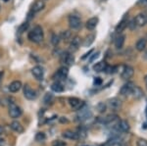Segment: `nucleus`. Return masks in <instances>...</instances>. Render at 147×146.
Wrapping results in <instances>:
<instances>
[{"mask_svg": "<svg viewBox=\"0 0 147 146\" xmlns=\"http://www.w3.org/2000/svg\"><path fill=\"white\" fill-rule=\"evenodd\" d=\"M10 128L13 129L14 131H16V133H22L24 131V126L21 124V123H19L17 121L12 122L10 124Z\"/></svg>", "mask_w": 147, "mask_h": 146, "instance_id": "nucleus-21", "label": "nucleus"}, {"mask_svg": "<svg viewBox=\"0 0 147 146\" xmlns=\"http://www.w3.org/2000/svg\"><path fill=\"white\" fill-rule=\"evenodd\" d=\"M3 76H4V72L1 71V72H0V84H1V82H2V79H3Z\"/></svg>", "mask_w": 147, "mask_h": 146, "instance_id": "nucleus-42", "label": "nucleus"}, {"mask_svg": "<svg viewBox=\"0 0 147 146\" xmlns=\"http://www.w3.org/2000/svg\"><path fill=\"white\" fill-rule=\"evenodd\" d=\"M69 26L72 30H78L82 27V21L80 18L77 15L69 16Z\"/></svg>", "mask_w": 147, "mask_h": 146, "instance_id": "nucleus-3", "label": "nucleus"}, {"mask_svg": "<svg viewBox=\"0 0 147 146\" xmlns=\"http://www.w3.org/2000/svg\"><path fill=\"white\" fill-rule=\"evenodd\" d=\"M46 138L45 135H44V133H37L36 135H35V140L38 141V142H40V141H44Z\"/></svg>", "mask_w": 147, "mask_h": 146, "instance_id": "nucleus-33", "label": "nucleus"}, {"mask_svg": "<svg viewBox=\"0 0 147 146\" xmlns=\"http://www.w3.org/2000/svg\"><path fill=\"white\" fill-rule=\"evenodd\" d=\"M138 4H141V5H145V4H147V0H139Z\"/></svg>", "mask_w": 147, "mask_h": 146, "instance_id": "nucleus-43", "label": "nucleus"}, {"mask_svg": "<svg viewBox=\"0 0 147 146\" xmlns=\"http://www.w3.org/2000/svg\"><path fill=\"white\" fill-rule=\"evenodd\" d=\"M60 122L61 123H68V120L66 119L65 117H62V118H60Z\"/></svg>", "mask_w": 147, "mask_h": 146, "instance_id": "nucleus-41", "label": "nucleus"}, {"mask_svg": "<svg viewBox=\"0 0 147 146\" xmlns=\"http://www.w3.org/2000/svg\"><path fill=\"white\" fill-rule=\"evenodd\" d=\"M144 58H145V59H147V49H146V50H145V52H144Z\"/></svg>", "mask_w": 147, "mask_h": 146, "instance_id": "nucleus-46", "label": "nucleus"}, {"mask_svg": "<svg viewBox=\"0 0 147 146\" xmlns=\"http://www.w3.org/2000/svg\"><path fill=\"white\" fill-rule=\"evenodd\" d=\"M22 82L20 81H15L13 82H11L10 85H9V90H10V92H18L19 90H20L21 88H22Z\"/></svg>", "mask_w": 147, "mask_h": 146, "instance_id": "nucleus-17", "label": "nucleus"}, {"mask_svg": "<svg viewBox=\"0 0 147 146\" xmlns=\"http://www.w3.org/2000/svg\"><path fill=\"white\" fill-rule=\"evenodd\" d=\"M59 35H60V38L62 39L63 41L67 42L72 38V32H70V30H63Z\"/></svg>", "mask_w": 147, "mask_h": 146, "instance_id": "nucleus-28", "label": "nucleus"}, {"mask_svg": "<svg viewBox=\"0 0 147 146\" xmlns=\"http://www.w3.org/2000/svg\"><path fill=\"white\" fill-rule=\"evenodd\" d=\"M136 144L137 146H147V140L143 139V138H140V139L137 140Z\"/></svg>", "mask_w": 147, "mask_h": 146, "instance_id": "nucleus-37", "label": "nucleus"}, {"mask_svg": "<svg viewBox=\"0 0 147 146\" xmlns=\"http://www.w3.org/2000/svg\"><path fill=\"white\" fill-rule=\"evenodd\" d=\"M134 86V84L132 83V82H127V83H125L124 85L121 87L120 93L122 94V95H124V96H127L129 94L131 93Z\"/></svg>", "mask_w": 147, "mask_h": 146, "instance_id": "nucleus-11", "label": "nucleus"}, {"mask_svg": "<svg viewBox=\"0 0 147 146\" xmlns=\"http://www.w3.org/2000/svg\"><path fill=\"white\" fill-rule=\"evenodd\" d=\"M106 108H107V106H106L105 103L100 102L98 105H97V111L99 113H104L106 111Z\"/></svg>", "mask_w": 147, "mask_h": 146, "instance_id": "nucleus-32", "label": "nucleus"}, {"mask_svg": "<svg viewBox=\"0 0 147 146\" xmlns=\"http://www.w3.org/2000/svg\"><path fill=\"white\" fill-rule=\"evenodd\" d=\"M134 22H136L137 27H144L147 24V16L144 13H140L134 18Z\"/></svg>", "mask_w": 147, "mask_h": 146, "instance_id": "nucleus-13", "label": "nucleus"}, {"mask_svg": "<svg viewBox=\"0 0 147 146\" xmlns=\"http://www.w3.org/2000/svg\"><path fill=\"white\" fill-rule=\"evenodd\" d=\"M4 2H7V1H9V0H3Z\"/></svg>", "mask_w": 147, "mask_h": 146, "instance_id": "nucleus-47", "label": "nucleus"}, {"mask_svg": "<svg viewBox=\"0 0 147 146\" xmlns=\"http://www.w3.org/2000/svg\"><path fill=\"white\" fill-rule=\"evenodd\" d=\"M0 9H1V6H0Z\"/></svg>", "mask_w": 147, "mask_h": 146, "instance_id": "nucleus-49", "label": "nucleus"}, {"mask_svg": "<svg viewBox=\"0 0 147 146\" xmlns=\"http://www.w3.org/2000/svg\"><path fill=\"white\" fill-rule=\"evenodd\" d=\"M2 133H3V128H2V126H0V135H1Z\"/></svg>", "mask_w": 147, "mask_h": 146, "instance_id": "nucleus-45", "label": "nucleus"}, {"mask_svg": "<svg viewBox=\"0 0 147 146\" xmlns=\"http://www.w3.org/2000/svg\"><path fill=\"white\" fill-rule=\"evenodd\" d=\"M102 83V81L100 77H95V79H94V84H96V85H99V84Z\"/></svg>", "mask_w": 147, "mask_h": 146, "instance_id": "nucleus-40", "label": "nucleus"}, {"mask_svg": "<svg viewBox=\"0 0 147 146\" xmlns=\"http://www.w3.org/2000/svg\"><path fill=\"white\" fill-rule=\"evenodd\" d=\"M118 129L122 133H127L129 131V124L127 121H121L117 124Z\"/></svg>", "mask_w": 147, "mask_h": 146, "instance_id": "nucleus-22", "label": "nucleus"}, {"mask_svg": "<svg viewBox=\"0 0 147 146\" xmlns=\"http://www.w3.org/2000/svg\"><path fill=\"white\" fill-rule=\"evenodd\" d=\"M52 146H66V143L61 140H55L52 143Z\"/></svg>", "mask_w": 147, "mask_h": 146, "instance_id": "nucleus-38", "label": "nucleus"}, {"mask_svg": "<svg viewBox=\"0 0 147 146\" xmlns=\"http://www.w3.org/2000/svg\"><path fill=\"white\" fill-rule=\"evenodd\" d=\"M117 121H118V116H116V115H108L107 117L104 118L102 122L105 124H111L112 123H115Z\"/></svg>", "mask_w": 147, "mask_h": 146, "instance_id": "nucleus-25", "label": "nucleus"}, {"mask_svg": "<svg viewBox=\"0 0 147 146\" xmlns=\"http://www.w3.org/2000/svg\"><path fill=\"white\" fill-rule=\"evenodd\" d=\"M94 39H95V35L94 34H88L86 37H85V39L82 42V45L84 47H88L90 46L92 43H93Z\"/></svg>", "mask_w": 147, "mask_h": 146, "instance_id": "nucleus-27", "label": "nucleus"}, {"mask_svg": "<svg viewBox=\"0 0 147 146\" xmlns=\"http://www.w3.org/2000/svg\"><path fill=\"white\" fill-rule=\"evenodd\" d=\"M61 38H60V35L57 34H53L51 35V43L53 46H57L60 42Z\"/></svg>", "mask_w": 147, "mask_h": 146, "instance_id": "nucleus-30", "label": "nucleus"}, {"mask_svg": "<svg viewBox=\"0 0 147 146\" xmlns=\"http://www.w3.org/2000/svg\"><path fill=\"white\" fill-rule=\"evenodd\" d=\"M132 96H134L136 99H140V98H142L144 96V92L142 91V89L140 87H138V86H134V88H132V91L131 93Z\"/></svg>", "mask_w": 147, "mask_h": 146, "instance_id": "nucleus-19", "label": "nucleus"}, {"mask_svg": "<svg viewBox=\"0 0 147 146\" xmlns=\"http://www.w3.org/2000/svg\"><path fill=\"white\" fill-rule=\"evenodd\" d=\"M91 117V112L88 108H85L84 106L82 108H80L79 110V113L77 115V118L79 121H85V120L89 119Z\"/></svg>", "mask_w": 147, "mask_h": 146, "instance_id": "nucleus-5", "label": "nucleus"}, {"mask_svg": "<svg viewBox=\"0 0 147 146\" xmlns=\"http://www.w3.org/2000/svg\"><path fill=\"white\" fill-rule=\"evenodd\" d=\"M60 61H61V63L66 65V67H67V66H72L74 63H75V57H74V55L72 53L64 52L61 54Z\"/></svg>", "mask_w": 147, "mask_h": 146, "instance_id": "nucleus-2", "label": "nucleus"}, {"mask_svg": "<svg viewBox=\"0 0 147 146\" xmlns=\"http://www.w3.org/2000/svg\"><path fill=\"white\" fill-rule=\"evenodd\" d=\"M28 39L34 43H40L44 38L43 30L40 26H35V27L28 32Z\"/></svg>", "mask_w": 147, "mask_h": 146, "instance_id": "nucleus-1", "label": "nucleus"}, {"mask_svg": "<svg viewBox=\"0 0 147 146\" xmlns=\"http://www.w3.org/2000/svg\"><path fill=\"white\" fill-rule=\"evenodd\" d=\"M53 99H54V97L51 93H46L45 96H44V98H43V101H44L45 104H49V103H51L52 101H53Z\"/></svg>", "mask_w": 147, "mask_h": 146, "instance_id": "nucleus-31", "label": "nucleus"}, {"mask_svg": "<svg viewBox=\"0 0 147 146\" xmlns=\"http://www.w3.org/2000/svg\"><path fill=\"white\" fill-rule=\"evenodd\" d=\"M4 145H5V140L0 139V146H4Z\"/></svg>", "mask_w": 147, "mask_h": 146, "instance_id": "nucleus-44", "label": "nucleus"}, {"mask_svg": "<svg viewBox=\"0 0 147 146\" xmlns=\"http://www.w3.org/2000/svg\"><path fill=\"white\" fill-rule=\"evenodd\" d=\"M28 22L24 23L23 25L21 26L20 28H19V32H20V34H22V32H26V30H28Z\"/></svg>", "mask_w": 147, "mask_h": 146, "instance_id": "nucleus-36", "label": "nucleus"}, {"mask_svg": "<svg viewBox=\"0 0 147 146\" xmlns=\"http://www.w3.org/2000/svg\"><path fill=\"white\" fill-rule=\"evenodd\" d=\"M98 22H99V19L97 17H92L90 18L89 20H87L86 24H85V27H86L87 30H92L96 28V26L98 25Z\"/></svg>", "mask_w": 147, "mask_h": 146, "instance_id": "nucleus-16", "label": "nucleus"}, {"mask_svg": "<svg viewBox=\"0 0 147 146\" xmlns=\"http://www.w3.org/2000/svg\"><path fill=\"white\" fill-rule=\"evenodd\" d=\"M134 68L130 67V66H125V67L123 68L122 72H121V77L124 79H129L134 76Z\"/></svg>", "mask_w": 147, "mask_h": 146, "instance_id": "nucleus-8", "label": "nucleus"}, {"mask_svg": "<svg viewBox=\"0 0 147 146\" xmlns=\"http://www.w3.org/2000/svg\"><path fill=\"white\" fill-rule=\"evenodd\" d=\"M68 75H69V69H68V67H66V66L61 67L56 73V77H58L59 79H65L66 77H68Z\"/></svg>", "mask_w": 147, "mask_h": 146, "instance_id": "nucleus-15", "label": "nucleus"}, {"mask_svg": "<svg viewBox=\"0 0 147 146\" xmlns=\"http://www.w3.org/2000/svg\"><path fill=\"white\" fill-rule=\"evenodd\" d=\"M24 95H25V97L28 100H34L35 98L37 97L36 91L34 90L28 84H26V85L24 86Z\"/></svg>", "mask_w": 147, "mask_h": 146, "instance_id": "nucleus-4", "label": "nucleus"}, {"mask_svg": "<svg viewBox=\"0 0 147 146\" xmlns=\"http://www.w3.org/2000/svg\"><path fill=\"white\" fill-rule=\"evenodd\" d=\"M106 66H107V64H106L104 61H100V62L96 63L95 65L93 66V70L95 71V72H104V70H105Z\"/></svg>", "mask_w": 147, "mask_h": 146, "instance_id": "nucleus-29", "label": "nucleus"}, {"mask_svg": "<svg viewBox=\"0 0 147 146\" xmlns=\"http://www.w3.org/2000/svg\"><path fill=\"white\" fill-rule=\"evenodd\" d=\"M127 22H129V21H127L125 18L123 19V20L120 22L119 25L116 27V32H117L118 34H121V32H124V30L127 27Z\"/></svg>", "mask_w": 147, "mask_h": 146, "instance_id": "nucleus-23", "label": "nucleus"}, {"mask_svg": "<svg viewBox=\"0 0 147 146\" xmlns=\"http://www.w3.org/2000/svg\"><path fill=\"white\" fill-rule=\"evenodd\" d=\"M146 45H147V40H146V39L145 38H139L138 40H137L136 44V48L137 51L141 52V51L145 50Z\"/></svg>", "mask_w": 147, "mask_h": 146, "instance_id": "nucleus-20", "label": "nucleus"}, {"mask_svg": "<svg viewBox=\"0 0 147 146\" xmlns=\"http://www.w3.org/2000/svg\"><path fill=\"white\" fill-rule=\"evenodd\" d=\"M69 103H70V106L72 107V109L76 110V111H79L80 108H82L84 106V101L77 97H71L69 99Z\"/></svg>", "mask_w": 147, "mask_h": 146, "instance_id": "nucleus-7", "label": "nucleus"}, {"mask_svg": "<svg viewBox=\"0 0 147 146\" xmlns=\"http://www.w3.org/2000/svg\"><path fill=\"white\" fill-rule=\"evenodd\" d=\"M45 7V2L44 0H36L32 7V13H38L41 10H43Z\"/></svg>", "mask_w": 147, "mask_h": 146, "instance_id": "nucleus-12", "label": "nucleus"}, {"mask_svg": "<svg viewBox=\"0 0 147 146\" xmlns=\"http://www.w3.org/2000/svg\"><path fill=\"white\" fill-rule=\"evenodd\" d=\"M32 76L35 77V79H38V81H40V79H43L44 70H43V68L40 67V66H35V67L32 68Z\"/></svg>", "mask_w": 147, "mask_h": 146, "instance_id": "nucleus-10", "label": "nucleus"}, {"mask_svg": "<svg viewBox=\"0 0 147 146\" xmlns=\"http://www.w3.org/2000/svg\"><path fill=\"white\" fill-rule=\"evenodd\" d=\"M146 114H147V109H146Z\"/></svg>", "mask_w": 147, "mask_h": 146, "instance_id": "nucleus-48", "label": "nucleus"}, {"mask_svg": "<svg viewBox=\"0 0 147 146\" xmlns=\"http://www.w3.org/2000/svg\"><path fill=\"white\" fill-rule=\"evenodd\" d=\"M116 70H117V68L116 67H112V66H106L105 70H104V72L106 73V74H114V73H116Z\"/></svg>", "mask_w": 147, "mask_h": 146, "instance_id": "nucleus-34", "label": "nucleus"}, {"mask_svg": "<svg viewBox=\"0 0 147 146\" xmlns=\"http://www.w3.org/2000/svg\"><path fill=\"white\" fill-rule=\"evenodd\" d=\"M98 56H99V52H96V53H94V54H92V56L90 57V59H89V62L90 63H92L93 62L95 59H97L98 58Z\"/></svg>", "mask_w": 147, "mask_h": 146, "instance_id": "nucleus-39", "label": "nucleus"}, {"mask_svg": "<svg viewBox=\"0 0 147 146\" xmlns=\"http://www.w3.org/2000/svg\"><path fill=\"white\" fill-rule=\"evenodd\" d=\"M80 43H82V40H80V37L76 35L75 37H73V39L71 40L70 43V50L75 52L79 49V47L80 46Z\"/></svg>", "mask_w": 147, "mask_h": 146, "instance_id": "nucleus-14", "label": "nucleus"}, {"mask_svg": "<svg viewBox=\"0 0 147 146\" xmlns=\"http://www.w3.org/2000/svg\"><path fill=\"white\" fill-rule=\"evenodd\" d=\"M63 137L67 138V139H79V135L77 133L71 131V129H67V131H63Z\"/></svg>", "mask_w": 147, "mask_h": 146, "instance_id": "nucleus-18", "label": "nucleus"}, {"mask_svg": "<svg viewBox=\"0 0 147 146\" xmlns=\"http://www.w3.org/2000/svg\"><path fill=\"white\" fill-rule=\"evenodd\" d=\"M125 35L120 34L119 36L116 38V40H115V46L117 47L118 49L122 48V47L124 46V44H125Z\"/></svg>", "mask_w": 147, "mask_h": 146, "instance_id": "nucleus-26", "label": "nucleus"}, {"mask_svg": "<svg viewBox=\"0 0 147 146\" xmlns=\"http://www.w3.org/2000/svg\"><path fill=\"white\" fill-rule=\"evenodd\" d=\"M51 89L54 91V92L59 93V92H62V91H64V86L60 81H55L54 83L51 84Z\"/></svg>", "mask_w": 147, "mask_h": 146, "instance_id": "nucleus-24", "label": "nucleus"}, {"mask_svg": "<svg viewBox=\"0 0 147 146\" xmlns=\"http://www.w3.org/2000/svg\"><path fill=\"white\" fill-rule=\"evenodd\" d=\"M108 106L110 107V109H112L113 111H119L122 108V101L119 98H112L108 101Z\"/></svg>", "mask_w": 147, "mask_h": 146, "instance_id": "nucleus-9", "label": "nucleus"}, {"mask_svg": "<svg viewBox=\"0 0 147 146\" xmlns=\"http://www.w3.org/2000/svg\"><path fill=\"white\" fill-rule=\"evenodd\" d=\"M22 114H23V111L19 106L15 104H11L9 106V115H10L11 118L17 119V118L22 116Z\"/></svg>", "mask_w": 147, "mask_h": 146, "instance_id": "nucleus-6", "label": "nucleus"}, {"mask_svg": "<svg viewBox=\"0 0 147 146\" xmlns=\"http://www.w3.org/2000/svg\"><path fill=\"white\" fill-rule=\"evenodd\" d=\"M127 27H129V30H134L136 29L137 26H136V22H134V20H130L129 22H127Z\"/></svg>", "mask_w": 147, "mask_h": 146, "instance_id": "nucleus-35", "label": "nucleus"}]
</instances>
